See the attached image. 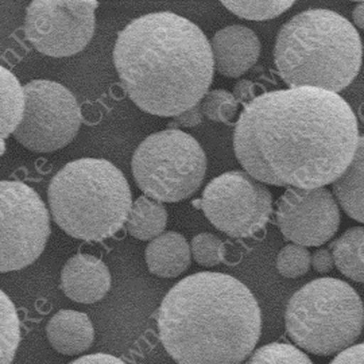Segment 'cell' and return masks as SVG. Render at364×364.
<instances>
[{
	"instance_id": "6da1fadb",
	"label": "cell",
	"mask_w": 364,
	"mask_h": 364,
	"mask_svg": "<svg viewBox=\"0 0 364 364\" xmlns=\"http://www.w3.org/2000/svg\"><path fill=\"white\" fill-rule=\"evenodd\" d=\"M358 141V120L340 95L289 88L266 92L243 108L234 151L245 171L262 183L316 189L346 171Z\"/></svg>"
},
{
	"instance_id": "7a4b0ae2",
	"label": "cell",
	"mask_w": 364,
	"mask_h": 364,
	"mask_svg": "<svg viewBox=\"0 0 364 364\" xmlns=\"http://www.w3.org/2000/svg\"><path fill=\"white\" fill-rule=\"evenodd\" d=\"M112 58L132 103L156 117H178L200 105L215 76L204 31L169 11L131 21L117 34Z\"/></svg>"
},
{
	"instance_id": "3957f363",
	"label": "cell",
	"mask_w": 364,
	"mask_h": 364,
	"mask_svg": "<svg viewBox=\"0 0 364 364\" xmlns=\"http://www.w3.org/2000/svg\"><path fill=\"white\" fill-rule=\"evenodd\" d=\"M156 324L164 348L178 364H240L258 344L262 314L239 279L201 272L170 289Z\"/></svg>"
},
{
	"instance_id": "277c9868",
	"label": "cell",
	"mask_w": 364,
	"mask_h": 364,
	"mask_svg": "<svg viewBox=\"0 0 364 364\" xmlns=\"http://www.w3.org/2000/svg\"><path fill=\"white\" fill-rule=\"evenodd\" d=\"M363 46L358 30L343 15L311 9L294 15L279 30L274 64L289 88H318L338 93L358 76Z\"/></svg>"
},
{
	"instance_id": "5b68a950",
	"label": "cell",
	"mask_w": 364,
	"mask_h": 364,
	"mask_svg": "<svg viewBox=\"0 0 364 364\" xmlns=\"http://www.w3.org/2000/svg\"><path fill=\"white\" fill-rule=\"evenodd\" d=\"M48 203L53 221L85 242H103L117 234L134 204L127 178L103 158L66 164L48 186Z\"/></svg>"
},
{
	"instance_id": "8992f818",
	"label": "cell",
	"mask_w": 364,
	"mask_h": 364,
	"mask_svg": "<svg viewBox=\"0 0 364 364\" xmlns=\"http://www.w3.org/2000/svg\"><path fill=\"white\" fill-rule=\"evenodd\" d=\"M285 326L289 338L304 351L338 355L352 347L363 331V302L347 282L318 278L293 294Z\"/></svg>"
},
{
	"instance_id": "52a82bcc",
	"label": "cell",
	"mask_w": 364,
	"mask_h": 364,
	"mask_svg": "<svg viewBox=\"0 0 364 364\" xmlns=\"http://www.w3.org/2000/svg\"><path fill=\"white\" fill-rule=\"evenodd\" d=\"M132 176L144 196L158 203H178L195 195L207 173V156L181 130L158 131L134 151Z\"/></svg>"
},
{
	"instance_id": "ba28073f",
	"label": "cell",
	"mask_w": 364,
	"mask_h": 364,
	"mask_svg": "<svg viewBox=\"0 0 364 364\" xmlns=\"http://www.w3.org/2000/svg\"><path fill=\"white\" fill-rule=\"evenodd\" d=\"M50 216L38 193L19 181L0 182V272L22 270L42 255Z\"/></svg>"
},
{
	"instance_id": "9c48e42d",
	"label": "cell",
	"mask_w": 364,
	"mask_h": 364,
	"mask_svg": "<svg viewBox=\"0 0 364 364\" xmlns=\"http://www.w3.org/2000/svg\"><path fill=\"white\" fill-rule=\"evenodd\" d=\"M193 207L203 209L212 225L236 239L252 237L269 223L273 196L247 171L232 170L213 178Z\"/></svg>"
},
{
	"instance_id": "30bf717a",
	"label": "cell",
	"mask_w": 364,
	"mask_h": 364,
	"mask_svg": "<svg viewBox=\"0 0 364 364\" xmlns=\"http://www.w3.org/2000/svg\"><path fill=\"white\" fill-rule=\"evenodd\" d=\"M25 93V117L13 134L18 144L34 153H53L76 138L81 108L72 91L55 81L33 80Z\"/></svg>"
},
{
	"instance_id": "8fae6325",
	"label": "cell",
	"mask_w": 364,
	"mask_h": 364,
	"mask_svg": "<svg viewBox=\"0 0 364 364\" xmlns=\"http://www.w3.org/2000/svg\"><path fill=\"white\" fill-rule=\"evenodd\" d=\"M96 0H33L26 9L25 37L53 58L82 52L95 34Z\"/></svg>"
},
{
	"instance_id": "7c38bea8",
	"label": "cell",
	"mask_w": 364,
	"mask_h": 364,
	"mask_svg": "<svg viewBox=\"0 0 364 364\" xmlns=\"http://www.w3.org/2000/svg\"><path fill=\"white\" fill-rule=\"evenodd\" d=\"M275 221L281 234L293 245L318 247L338 232V200L326 188H287L278 200Z\"/></svg>"
},
{
	"instance_id": "4fadbf2b",
	"label": "cell",
	"mask_w": 364,
	"mask_h": 364,
	"mask_svg": "<svg viewBox=\"0 0 364 364\" xmlns=\"http://www.w3.org/2000/svg\"><path fill=\"white\" fill-rule=\"evenodd\" d=\"M210 48L215 70L225 77L243 76L257 64L260 55L258 36L243 25H231L216 31Z\"/></svg>"
},
{
	"instance_id": "5bb4252c",
	"label": "cell",
	"mask_w": 364,
	"mask_h": 364,
	"mask_svg": "<svg viewBox=\"0 0 364 364\" xmlns=\"http://www.w3.org/2000/svg\"><path fill=\"white\" fill-rule=\"evenodd\" d=\"M61 290L78 304H95L111 289V274L105 262L93 255L76 254L61 272Z\"/></svg>"
},
{
	"instance_id": "9a60e30c",
	"label": "cell",
	"mask_w": 364,
	"mask_h": 364,
	"mask_svg": "<svg viewBox=\"0 0 364 364\" xmlns=\"http://www.w3.org/2000/svg\"><path fill=\"white\" fill-rule=\"evenodd\" d=\"M46 336L58 353L75 356L91 348L95 331L85 313L63 309L48 321Z\"/></svg>"
},
{
	"instance_id": "2e32d148",
	"label": "cell",
	"mask_w": 364,
	"mask_h": 364,
	"mask_svg": "<svg viewBox=\"0 0 364 364\" xmlns=\"http://www.w3.org/2000/svg\"><path fill=\"white\" fill-rule=\"evenodd\" d=\"M144 259L150 273L162 278H176L191 266L192 250L183 235L168 231L147 245Z\"/></svg>"
},
{
	"instance_id": "e0dca14e",
	"label": "cell",
	"mask_w": 364,
	"mask_h": 364,
	"mask_svg": "<svg viewBox=\"0 0 364 364\" xmlns=\"http://www.w3.org/2000/svg\"><path fill=\"white\" fill-rule=\"evenodd\" d=\"M333 193L351 219L364 223V134L359 136L351 164L333 182Z\"/></svg>"
},
{
	"instance_id": "ac0fdd59",
	"label": "cell",
	"mask_w": 364,
	"mask_h": 364,
	"mask_svg": "<svg viewBox=\"0 0 364 364\" xmlns=\"http://www.w3.org/2000/svg\"><path fill=\"white\" fill-rule=\"evenodd\" d=\"M0 135L6 141L23 120L26 93L19 80L4 66L0 68Z\"/></svg>"
},
{
	"instance_id": "d6986e66",
	"label": "cell",
	"mask_w": 364,
	"mask_h": 364,
	"mask_svg": "<svg viewBox=\"0 0 364 364\" xmlns=\"http://www.w3.org/2000/svg\"><path fill=\"white\" fill-rule=\"evenodd\" d=\"M168 224V212L162 203L141 196L131 208L126 223L127 232L139 240H153L164 234Z\"/></svg>"
},
{
	"instance_id": "ffe728a7",
	"label": "cell",
	"mask_w": 364,
	"mask_h": 364,
	"mask_svg": "<svg viewBox=\"0 0 364 364\" xmlns=\"http://www.w3.org/2000/svg\"><path fill=\"white\" fill-rule=\"evenodd\" d=\"M338 272L355 282H364V227L347 230L332 243Z\"/></svg>"
},
{
	"instance_id": "44dd1931",
	"label": "cell",
	"mask_w": 364,
	"mask_h": 364,
	"mask_svg": "<svg viewBox=\"0 0 364 364\" xmlns=\"http://www.w3.org/2000/svg\"><path fill=\"white\" fill-rule=\"evenodd\" d=\"M221 4L240 19L267 21L287 11L294 1L291 0H223Z\"/></svg>"
},
{
	"instance_id": "7402d4cb",
	"label": "cell",
	"mask_w": 364,
	"mask_h": 364,
	"mask_svg": "<svg viewBox=\"0 0 364 364\" xmlns=\"http://www.w3.org/2000/svg\"><path fill=\"white\" fill-rule=\"evenodd\" d=\"M0 313H1V362L0 364L13 363L15 353L18 351L21 341V326L15 305L10 297L0 293Z\"/></svg>"
},
{
	"instance_id": "603a6c76",
	"label": "cell",
	"mask_w": 364,
	"mask_h": 364,
	"mask_svg": "<svg viewBox=\"0 0 364 364\" xmlns=\"http://www.w3.org/2000/svg\"><path fill=\"white\" fill-rule=\"evenodd\" d=\"M245 364H313L305 352L285 343H272L254 352Z\"/></svg>"
},
{
	"instance_id": "cb8c5ba5",
	"label": "cell",
	"mask_w": 364,
	"mask_h": 364,
	"mask_svg": "<svg viewBox=\"0 0 364 364\" xmlns=\"http://www.w3.org/2000/svg\"><path fill=\"white\" fill-rule=\"evenodd\" d=\"M239 102L234 93L225 90H213L205 95L201 102V109L204 117L212 122L232 124L237 115Z\"/></svg>"
},
{
	"instance_id": "d4e9b609",
	"label": "cell",
	"mask_w": 364,
	"mask_h": 364,
	"mask_svg": "<svg viewBox=\"0 0 364 364\" xmlns=\"http://www.w3.org/2000/svg\"><path fill=\"white\" fill-rule=\"evenodd\" d=\"M312 254L299 245H287L277 257V270L285 278H299L309 272Z\"/></svg>"
},
{
	"instance_id": "484cf974",
	"label": "cell",
	"mask_w": 364,
	"mask_h": 364,
	"mask_svg": "<svg viewBox=\"0 0 364 364\" xmlns=\"http://www.w3.org/2000/svg\"><path fill=\"white\" fill-rule=\"evenodd\" d=\"M192 257L204 267H213L225 260L224 243L216 235L203 232L196 235L191 243Z\"/></svg>"
},
{
	"instance_id": "4316f807",
	"label": "cell",
	"mask_w": 364,
	"mask_h": 364,
	"mask_svg": "<svg viewBox=\"0 0 364 364\" xmlns=\"http://www.w3.org/2000/svg\"><path fill=\"white\" fill-rule=\"evenodd\" d=\"M313 269L320 274L329 273L335 266V258L332 251L326 248H320L312 254Z\"/></svg>"
},
{
	"instance_id": "83f0119b",
	"label": "cell",
	"mask_w": 364,
	"mask_h": 364,
	"mask_svg": "<svg viewBox=\"0 0 364 364\" xmlns=\"http://www.w3.org/2000/svg\"><path fill=\"white\" fill-rule=\"evenodd\" d=\"M329 364H364V343L338 353Z\"/></svg>"
},
{
	"instance_id": "f1b7e54d",
	"label": "cell",
	"mask_w": 364,
	"mask_h": 364,
	"mask_svg": "<svg viewBox=\"0 0 364 364\" xmlns=\"http://www.w3.org/2000/svg\"><path fill=\"white\" fill-rule=\"evenodd\" d=\"M234 96L239 105L243 107L250 105L252 100L257 99L255 96V85L250 80H239L234 87Z\"/></svg>"
},
{
	"instance_id": "f546056e",
	"label": "cell",
	"mask_w": 364,
	"mask_h": 364,
	"mask_svg": "<svg viewBox=\"0 0 364 364\" xmlns=\"http://www.w3.org/2000/svg\"><path fill=\"white\" fill-rule=\"evenodd\" d=\"M203 117H204V114L201 109V105H198L185 111L181 115L174 117V122L182 127H196L203 122Z\"/></svg>"
},
{
	"instance_id": "4dcf8cb0",
	"label": "cell",
	"mask_w": 364,
	"mask_h": 364,
	"mask_svg": "<svg viewBox=\"0 0 364 364\" xmlns=\"http://www.w3.org/2000/svg\"><path fill=\"white\" fill-rule=\"evenodd\" d=\"M69 364H127L114 355L108 353H93L81 356Z\"/></svg>"
},
{
	"instance_id": "1f68e13d",
	"label": "cell",
	"mask_w": 364,
	"mask_h": 364,
	"mask_svg": "<svg viewBox=\"0 0 364 364\" xmlns=\"http://www.w3.org/2000/svg\"><path fill=\"white\" fill-rule=\"evenodd\" d=\"M352 19L355 26L360 30H364V1H360L355 6L353 11H352Z\"/></svg>"
}]
</instances>
